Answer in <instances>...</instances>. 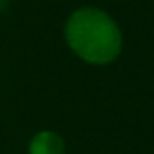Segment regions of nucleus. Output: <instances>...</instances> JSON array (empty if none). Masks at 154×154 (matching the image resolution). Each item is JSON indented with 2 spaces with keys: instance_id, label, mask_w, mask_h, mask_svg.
Wrapping results in <instances>:
<instances>
[{
  "instance_id": "obj_1",
  "label": "nucleus",
  "mask_w": 154,
  "mask_h": 154,
  "mask_svg": "<svg viewBox=\"0 0 154 154\" xmlns=\"http://www.w3.org/2000/svg\"><path fill=\"white\" fill-rule=\"evenodd\" d=\"M63 33L69 49L91 65L112 63L123 47L122 29L109 13L98 8H80L72 11Z\"/></svg>"
},
{
  "instance_id": "obj_2",
  "label": "nucleus",
  "mask_w": 154,
  "mask_h": 154,
  "mask_svg": "<svg viewBox=\"0 0 154 154\" xmlns=\"http://www.w3.org/2000/svg\"><path fill=\"white\" fill-rule=\"evenodd\" d=\"M27 154H65L63 138L54 131H38L27 147Z\"/></svg>"
}]
</instances>
